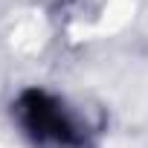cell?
Wrapping results in <instances>:
<instances>
[{
  "mask_svg": "<svg viewBox=\"0 0 148 148\" xmlns=\"http://www.w3.org/2000/svg\"><path fill=\"white\" fill-rule=\"evenodd\" d=\"M18 119L26 128V134L44 145V148H82L84 145V128L76 122L58 99L29 90L18 102Z\"/></svg>",
  "mask_w": 148,
  "mask_h": 148,
  "instance_id": "6da1fadb",
  "label": "cell"
}]
</instances>
